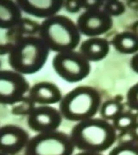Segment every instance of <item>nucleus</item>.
<instances>
[{
	"mask_svg": "<svg viewBox=\"0 0 138 155\" xmlns=\"http://www.w3.org/2000/svg\"><path fill=\"white\" fill-rule=\"evenodd\" d=\"M70 137L75 147L82 151L102 153L113 145L117 136L113 124L94 117L78 122Z\"/></svg>",
	"mask_w": 138,
	"mask_h": 155,
	"instance_id": "obj_1",
	"label": "nucleus"
},
{
	"mask_svg": "<svg viewBox=\"0 0 138 155\" xmlns=\"http://www.w3.org/2000/svg\"><path fill=\"white\" fill-rule=\"evenodd\" d=\"M49 53V49L39 37H25L13 42L8 63L12 70L22 75H31L43 68Z\"/></svg>",
	"mask_w": 138,
	"mask_h": 155,
	"instance_id": "obj_2",
	"label": "nucleus"
},
{
	"mask_svg": "<svg viewBox=\"0 0 138 155\" xmlns=\"http://www.w3.org/2000/svg\"><path fill=\"white\" fill-rule=\"evenodd\" d=\"M39 36L50 51L57 53L75 50L81 40L76 23L63 15L44 19L40 25Z\"/></svg>",
	"mask_w": 138,
	"mask_h": 155,
	"instance_id": "obj_3",
	"label": "nucleus"
},
{
	"mask_svg": "<svg viewBox=\"0 0 138 155\" xmlns=\"http://www.w3.org/2000/svg\"><path fill=\"white\" fill-rule=\"evenodd\" d=\"M102 104L98 90L90 86H79L62 97L59 111L66 120L79 122L94 117Z\"/></svg>",
	"mask_w": 138,
	"mask_h": 155,
	"instance_id": "obj_4",
	"label": "nucleus"
},
{
	"mask_svg": "<svg viewBox=\"0 0 138 155\" xmlns=\"http://www.w3.org/2000/svg\"><path fill=\"white\" fill-rule=\"evenodd\" d=\"M75 145L70 136L57 131L39 133L28 141L26 155H72Z\"/></svg>",
	"mask_w": 138,
	"mask_h": 155,
	"instance_id": "obj_5",
	"label": "nucleus"
},
{
	"mask_svg": "<svg viewBox=\"0 0 138 155\" xmlns=\"http://www.w3.org/2000/svg\"><path fill=\"white\" fill-rule=\"evenodd\" d=\"M52 67L56 74L69 83L84 80L90 74V62L79 51L57 53L53 57Z\"/></svg>",
	"mask_w": 138,
	"mask_h": 155,
	"instance_id": "obj_6",
	"label": "nucleus"
},
{
	"mask_svg": "<svg viewBox=\"0 0 138 155\" xmlns=\"http://www.w3.org/2000/svg\"><path fill=\"white\" fill-rule=\"evenodd\" d=\"M28 80L14 70H0V104L12 105L29 92Z\"/></svg>",
	"mask_w": 138,
	"mask_h": 155,
	"instance_id": "obj_7",
	"label": "nucleus"
},
{
	"mask_svg": "<svg viewBox=\"0 0 138 155\" xmlns=\"http://www.w3.org/2000/svg\"><path fill=\"white\" fill-rule=\"evenodd\" d=\"M113 19L103 9L85 10L78 17L76 25L81 35L97 37L109 31Z\"/></svg>",
	"mask_w": 138,
	"mask_h": 155,
	"instance_id": "obj_8",
	"label": "nucleus"
},
{
	"mask_svg": "<svg viewBox=\"0 0 138 155\" xmlns=\"http://www.w3.org/2000/svg\"><path fill=\"white\" fill-rule=\"evenodd\" d=\"M62 116L59 110L49 105L35 107L30 113L27 122L30 128L43 133L56 130L60 126Z\"/></svg>",
	"mask_w": 138,
	"mask_h": 155,
	"instance_id": "obj_9",
	"label": "nucleus"
},
{
	"mask_svg": "<svg viewBox=\"0 0 138 155\" xmlns=\"http://www.w3.org/2000/svg\"><path fill=\"white\" fill-rule=\"evenodd\" d=\"M28 136L23 129L15 125L0 128V153L13 154L26 147Z\"/></svg>",
	"mask_w": 138,
	"mask_h": 155,
	"instance_id": "obj_10",
	"label": "nucleus"
},
{
	"mask_svg": "<svg viewBox=\"0 0 138 155\" xmlns=\"http://www.w3.org/2000/svg\"><path fill=\"white\" fill-rule=\"evenodd\" d=\"M16 2L22 12L45 19L57 14L63 8V1L18 0Z\"/></svg>",
	"mask_w": 138,
	"mask_h": 155,
	"instance_id": "obj_11",
	"label": "nucleus"
},
{
	"mask_svg": "<svg viewBox=\"0 0 138 155\" xmlns=\"http://www.w3.org/2000/svg\"><path fill=\"white\" fill-rule=\"evenodd\" d=\"M28 97L35 104L41 105L55 104L61 101L62 92L55 83L40 81L30 88Z\"/></svg>",
	"mask_w": 138,
	"mask_h": 155,
	"instance_id": "obj_12",
	"label": "nucleus"
},
{
	"mask_svg": "<svg viewBox=\"0 0 138 155\" xmlns=\"http://www.w3.org/2000/svg\"><path fill=\"white\" fill-rule=\"evenodd\" d=\"M109 44L106 39L99 37H90L80 44L79 52L90 62L104 59L109 53Z\"/></svg>",
	"mask_w": 138,
	"mask_h": 155,
	"instance_id": "obj_13",
	"label": "nucleus"
},
{
	"mask_svg": "<svg viewBox=\"0 0 138 155\" xmlns=\"http://www.w3.org/2000/svg\"><path fill=\"white\" fill-rule=\"evenodd\" d=\"M22 18V11L16 1L0 0V29L8 30Z\"/></svg>",
	"mask_w": 138,
	"mask_h": 155,
	"instance_id": "obj_14",
	"label": "nucleus"
},
{
	"mask_svg": "<svg viewBox=\"0 0 138 155\" xmlns=\"http://www.w3.org/2000/svg\"><path fill=\"white\" fill-rule=\"evenodd\" d=\"M41 24L27 17H22L18 23L6 32V38L10 42H14L25 37L39 35Z\"/></svg>",
	"mask_w": 138,
	"mask_h": 155,
	"instance_id": "obj_15",
	"label": "nucleus"
},
{
	"mask_svg": "<svg viewBox=\"0 0 138 155\" xmlns=\"http://www.w3.org/2000/svg\"><path fill=\"white\" fill-rule=\"evenodd\" d=\"M116 50L125 54L138 52V35L132 31H124L116 34L112 40Z\"/></svg>",
	"mask_w": 138,
	"mask_h": 155,
	"instance_id": "obj_16",
	"label": "nucleus"
},
{
	"mask_svg": "<svg viewBox=\"0 0 138 155\" xmlns=\"http://www.w3.org/2000/svg\"><path fill=\"white\" fill-rule=\"evenodd\" d=\"M123 107L120 102L116 100H109L102 104L99 112L102 118L107 121L114 120L123 113Z\"/></svg>",
	"mask_w": 138,
	"mask_h": 155,
	"instance_id": "obj_17",
	"label": "nucleus"
},
{
	"mask_svg": "<svg viewBox=\"0 0 138 155\" xmlns=\"http://www.w3.org/2000/svg\"><path fill=\"white\" fill-rule=\"evenodd\" d=\"M137 122L136 117L133 114L122 113L113 120V125L118 130H131Z\"/></svg>",
	"mask_w": 138,
	"mask_h": 155,
	"instance_id": "obj_18",
	"label": "nucleus"
},
{
	"mask_svg": "<svg viewBox=\"0 0 138 155\" xmlns=\"http://www.w3.org/2000/svg\"><path fill=\"white\" fill-rule=\"evenodd\" d=\"M109 155H138V142L130 140L119 143L110 151Z\"/></svg>",
	"mask_w": 138,
	"mask_h": 155,
	"instance_id": "obj_19",
	"label": "nucleus"
},
{
	"mask_svg": "<svg viewBox=\"0 0 138 155\" xmlns=\"http://www.w3.org/2000/svg\"><path fill=\"white\" fill-rule=\"evenodd\" d=\"M35 104L28 96H24L19 101L12 104V113L16 115H29L35 108Z\"/></svg>",
	"mask_w": 138,
	"mask_h": 155,
	"instance_id": "obj_20",
	"label": "nucleus"
},
{
	"mask_svg": "<svg viewBox=\"0 0 138 155\" xmlns=\"http://www.w3.org/2000/svg\"><path fill=\"white\" fill-rule=\"evenodd\" d=\"M103 10L111 17L118 16L123 14L125 11L124 3L118 1H109L104 2Z\"/></svg>",
	"mask_w": 138,
	"mask_h": 155,
	"instance_id": "obj_21",
	"label": "nucleus"
},
{
	"mask_svg": "<svg viewBox=\"0 0 138 155\" xmlns=\"http://www.w3.org/2000/svg\"><path fill=\"white\" fill-rule=\"evenodd\" d=\"M126 99L129 107L133 110L138 111V82L129 89Z\"/></svg>",
	"mask_w": 138,
	"mask_h": 155,
	"instance_id": "obj_22",
	"label": "nucleus"
},
{
	"mask_svg": "<svg viewBox=\"0 0 138 155\" xmlns=\"http://www.w3.org/2000/svg\"><path fill=\"white\" fill-rule=\"evenodd\" d=\"M63 8L70 14H77L82 9V1H63Z\"/></svg>",
	"mask_w": 138,
	"mask_h": 155,
	"instance_id": "obj_23",
	"label": "nucleus"
},
{
	"mask_svg": "<svg viewBox=\"0 0 138 155\" xmlns=\"http://www.w3.org/2000/svg\"><path fill=\"white\" fill-rule=\"evenodd\" d=\"M82 9L85 10L99 9L103 6L104 2L97 1H82Z\"/></svg>",
	"mask_w": 138,
	"mask_h": 155,
	"instance_id": "obj_24",
	"label": "nucleus"
},
{
	"mask_svg": "<svg viewBox=\"0 0 138 155\" xmlns=\"http://www.w3.org/2000/svg\"><path fill=\"white\" fill-rule=\"evenodd\" d=\"M12 46L13 43L10 41L5 43H0V56L9 55L12 49Z\"/></svg>",
	"mask_w": 138,
	"mask_h": 155,
	"instance_id": "obj_25",
	"label": "nucleus"
},
{
	"mask_svg": "<svg viewBox=\"0 0 138 155\" xmlns=\"http://www.w3.org/2000/svg\"><path fill=\"white\" fill-rule=\"evenodd\" d=\"M130 64L132 70L138 74V52L131 58Z\"/></svg>",
	"mask_w": 138,
	"mask_h": 155,
	"instance_id": "obj_26",
	"label": "nucleus"
},
{
	"mask_svg": "<svg viewBox=\"0 0 138 155\" xmlns=\"http://www.w3.org/2000/svg\"><path fill=\"white\" fill-rule=\"evenodd\" d=\"M131 131L133 137L135 138L136 140H138V122H136Z\"/></svg>",
	"mask_w": 138,
	"mask_h": 155,
	"instance_id": "obj_27",
	"label": "nucleus"
},
{
	"mask_svg": "<svg viewBox=\"0 0 138 155\" xmlns=\"http://www.w3.org/2000/svg\"><path fill=\"white\" fill-rule=\"evenodd\" d=\"M75 155H103L100 153H89V152H84L82 151L81 153H78Z\"/></svg>",
	"mask_w": 138,
	"mask_h": 155,
	"instance_id": "obj_28",
	"label": "nucleus"
},
{
	"mask_svg": "<svg viewBox=\"0 0 138 155\" xmlns=\"http://www.w3.org/2000/svg\"><path fill=\"white\" fill-rule=\"evenodd\" d=\"M132 29V32H133L134 33L138 35V21H136L134 24H133Z\"/></svg>",
	"mask_w": 138,
	"mask_h": 155,
	"instance_id": "obj_29",
	"label": "nucleus"
},
{
	"mask_svg": "<svg viewBox=\"0 0 138 155\" xmlns=\"http://www.w3.org/2000/svg\"><path fill=\"white\" fill-rule=\"evenodd\" d=\"M0 155H5V154H4V153H0Z\"/></svg>",
	"mask_w": 138,
	"mask_h": 155,
	"instance_id": "obj_30",
	"label": "nucleus"
},
{
	"mask_svg": "<svg viewBox=\"0 0 138 155\" xmlns=\"http://www.w3.org/2000/svg\"><path fill=\"white\" fill-rule=\"evenodd\" d=\"M1 61H0V67H1Z\"/></svg>",
	"mask_w": 138,
	"mask_h": 155,
	"instance_id": "obj_31",
	"label": "nucleus"
}]
</instances>
